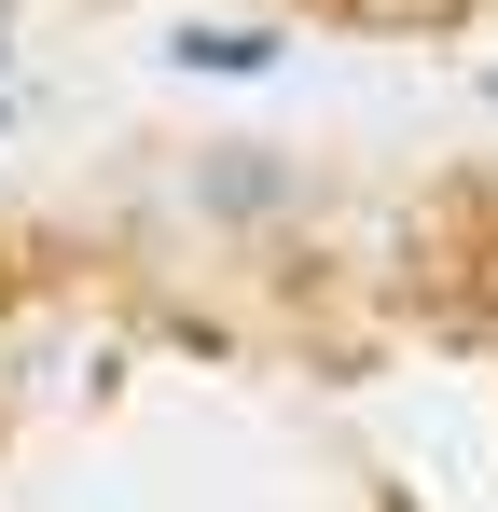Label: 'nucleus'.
<instances>
[{
    "instance_id": "1",
    "label": "nucleus",
    "mask_w": 498,
    "mask_h": 512,
    "mask_svg": "<svg viewBox=\"0 0 498 512\" xmlns=\"http://www.w3.org/2000/svg\"><path fill=\"white\" fill-rule=\"evenodd\" d=\"M277 42L263 28H180V70H263Z\"/></svg>"
}]
</instances>
